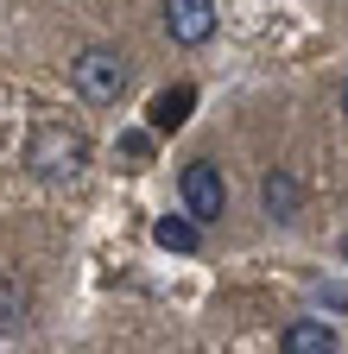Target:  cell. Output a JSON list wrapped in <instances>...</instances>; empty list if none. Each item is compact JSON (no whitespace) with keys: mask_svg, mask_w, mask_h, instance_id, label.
Segmentation results:
<instances>
[{"mask_svg":"<svg viewBox=\"0 0 348 354\" xmlns=\"http://www.w3.org/2000/svg\"><path fill=\"white\" fill-rule=\"evenodd\" d=\"M26 171L45 177V184H76L89 171V133L70 127L64 114H38L26 133Z\"/></svg>","mask_w":348,"mask_h":354,"instance_id":"obj_1","label":"cell"},{"mask_svg":"<svg viewBox=\"0 0 348 354\" xmlns=\"http://www.w3.org/2000/svg\"><path fill=\"white\" fill-rule=\"evenodd\" d=\"M70 82H76V95L89 108H114L127 95V82H134V64H127V51H114V44H82L70 57Z\"/></svg>","mask_w":348,"mask_h":354,"instance_id":"obj_2","label":"cell"},{"mask_svg":"<svg viewBox=\"0 0 348 354\" xmlns=\"http://www.w3.org/2000/svg\"><path fill=\"white\" fill-rule=\"evenodd\" d=\"M178 190H184L190 221H222V215H228V184H222V171H215L209 158H190V165L178 171Z\"/></svg>","mask_w":348,"mask_h":354,"instance_id":"obj_3","label":"cell"},{"mask_svg":"<svg viewBox=\"0 0 348 354\" xmlns=\"http://www.w3.org/2000/svg\"><path fill=\"white\" fill-rule=\"evenodd\" d=\"M165 32L171 44H203L215 32V0H165Z\"/></svg>","mask_w":348,"mask_h":354,"instance_id":"obj_4","label":"cell"},{"mask_svg":"<svg viewBox=\"0 0 348 354\" xmlns=\"http://www.w3.org/2000/svg\"><path fill=\"white\" fill-rule=\"evenodd\" d=\"M279 354H342V335L329 317H291L279 335Z\"/></svg>","mask_w":348,"mask_h":354,"instance_id":"obj_5","label":"cell"},{"mask_svg":"<svg viewBox=\"0 0 348 354\" xmlns=\"http://www.w3.org/2000/svg\"><path fill=\"white\" fill-rule=\"evenodd\" d=\"M297 203H304L297 177L273 165V171H266V184H259V209H266V221H291V215H297Z\"/></svg>","mask_w":348,"mask_h":354,"instance_id":"obj_6","label":"cell"},{"mask_svg":"<svg viewBox=\"0 0 348 354\" xmlns=\"http://www.w3.org/2000/svg\"><path fill=\"white\" fill-rule=\"evenodd\" d=\"M26 317H32V297L19 291V279L0 272V335H19V329H26Z\"/></svg>","mask_w":348,"mask_h":354,"instance_id":"obj_7","label":"cell"},{"mask_svg":"<svg viewBox=\"0 0 348 354\" xmlns=\"http://www.w3.org/2000/svg\"><path fill=\"white\" fill-rule=\"evenodd\" d=\"M190 102H196V95H190V88H165V95L152 102V127H158V133H171V127H184V114H190Z\"/></svg>","mask_w":348,"mask_h":354,"instance_id":"obj_8","label":"cell"},{"mask_svg":"<svg viewBox=\"0 0 348 354\" xmlns=\"http://www.w3.org/2000/svg\"><path fill=\"white\" fill-rule=\"evenodd\" d=\"M152 234H158V247H171V253H190V247H196V228H184V221H171V215L158 221Z\"/></svg>","mask_w":348,"mask_h":354,"instance_id":"obj_9","label":"cell"},{"mask_svg":"<svg viewBox=\"0 0 348 354\" xmlns=\"http://www.w3.org/2000/svg\"><path fill=\"white\" fill-rule=\"evenodd\" d=\"M120 152H127V158H146V152H152V140H140V133H127V140H120Z\"/></svg>","mask_w":348,"mask_h":354,"instance_id":"obj_10","label":"cell"},{"mask_svg":"<svg viewBox=\"0 0 348 354\" xmlns=\"http://www.w3.org/2000/svg\"><path fill=\"white\" fill-rule=\"evenodd\" d=\"M342 114H348V82H342Z\"/></svg>","mask_w":348,"mask_h":354,"instance_id":"obj_11","label":"cell"},{"mask_svg":"<svg viewBox=\"0 0 348 354\" xmlns=\"http://www.w3.org/2000/svg\"><path fill=\"white\" fill-rule=\"evenodd\" d=\"M342 259H348V234H342Z\"/></svg>","mask_w":348,"mask_h":354,"instance_id":"obj_12","label":"cell"}]
</instances>
